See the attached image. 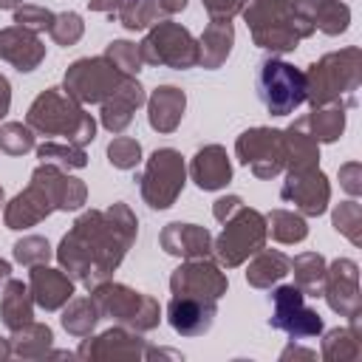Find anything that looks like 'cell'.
<instances>
[{
    "label": "cell",
    "mask_w": 362,
    "mask_h": 362,
    "mask_svg": "<svg viewBox=\"0 0 362 362\" xmlns=\"http://www.w3.org/2000/svg\"><path fill=\"white\" fill-rule=\"evenodd\" d=\"M136 235L139 218L124 201H116L107 209H88L59 240L57 260L76 283L93 288L96 283L110 280L127 249L136 243Z\"/></svg>",
    "instance_id": "6da1fadb"
},
{
    "label": "cell",
    "mask_w": 362,
    "mask_h": 362,
    "mask_svg": "<svg viewBox=\"0 0 362 362\" xmlns=\"http://www.w3.org/2000/svg\"><path fill=\"white\" fill-rule=\"evenodd\" d=\"M240 14L257 48L272 54L294 51L317 28L297 11V0H243Z\"/></svg>",
    "instance_id": "7a4b0ae2"
},
{
    "label": "cell",
    "mask_w": 362,
    "mask_h": 362,
    "mask_svg": "<svg viewBox=\"0 0 362 362\" xmlns=\"http://www.w3.org/2000/svg\"><path fill=\"white\" fill-rule=\"evenodd\" d=\"M25 124L40 136H62L76 147L96 139V119L62 88L42 90L25 113Z\"/></svg>",
    "instance_id": "3957f363"
},
{
    "label": "cell",
    "mask_w": 362,
    "mask_h": 362,
    "mask_svg": "<svg viewBox=\"0 0 362 362\" xmlns=\"http://www.w3.org/2000/svg\"><path fill=\"white\" fill-rule=\"evenodd\" d=\"M305 76V102L311 107L322 105H354V93L362 82V51L356 45H348L342 51L325 54L317 62L303 71Z\"/></svg>",
    "instance_id": "277c9868"
},
{
    "label": "cell",
    "mask_w": 362,
    "mask_h": 362,
    "mask_svg": "<svg viewBox=\"0 0 362 362\" xmlns=\"http://www.w3.org/2000/svg\"><path fill=\"white\" fill-rule=\"evenodd\" d=\"M90 297L99 308L102 317H110L116 320L119 325L130 328V331H153L161 320V305L156 297L150 294H141L124 283H113V280H105V283H96L90 288Z\"/></svg>",
    "instance_id": "5b68a950"
},
{
    "label": "cell",
    "mask_w": 362,
    "mask_h": 362,
    "mask_svg": "<svg viewBox=\"0 0 362 362\" xmlns=\"http://www.w3.org/2000/svg\"><path fill=\"white\" fill-rule=\"evenodd\" d=\"M266 215L243 204L229 221H223V232L212 240V252L221 266L235 269L255 252H260L266 246Z\"/></svg>",
    "instance_id": "8992f818"
},
{
    "label": "cell",
    "mask_w": 362,
    "mask_h": 362,
    "mask_svg": "<svg viewBox=\"0 0 362 362\" xmlns=\"http://www.w3.org/2000/svg\"><path fill=\"white\" fill-rule=\"evenodd\" d=\"M257 96L272 116H288L305 102V76L291 62L269 57L257 65Z\"/></svg>",
    "instance_id": "52a82bcc"
},
{
    "label": "cell",
    "mask_w": 362,
    "mask_h": 362,
    "mask_svg": "<svg viewBox=\"0 0 362 362\" xmlns=\"http://www.w3.org/2000/svg\"><path fill=\"white\" fill-rule=\"evenodd\" d=\"M139 54L147 65L189 71L198 65V40L181 23L158 20L147 31V37L139 42Z\"/></svg>",
    "instance_id": "ba28073f"
},
{
    "label": "cell",
    "mask_w": 362,
    "mask_h": 362,
    "mask_svg": "<svg viewBox=\"0 0 362 362\" xmlns=\"http://www.w3.org/2000/svg\"><path fill=\"white\" fill-rule=\"evenodd\" d=\"M184 181H187L184 156L173 147H158L150 153V158L139 175V189L150 209H167L181 195Z\"/></svg>",
    "instance_id": "9c48e42d"
},
{
    "label": "cell",
    "mask_w": 362,
    "mask_h": 362,
    "mask_svg": "<svg viewBox=\"0 0 362 362\" xmlns=\"http://www.w3.org/2000/svg\"><path fill=\"white\" fill-rule=\"evenodd\" d=\"M124 74L102 54V57H82L68 65L62 90L74 96L79 105H102L119 85Z\"/></svg>",
    "instance_id": "30bf717a"
},
{
    "label": "cell",
    "mask_w": 362,
    "mask_h": 362,
    "mask_svg": "<svg viewBox=\"0 0 362 362\" xmlns=\"http://www.w3.org/2000/svg\"><path fill=\"white\" fill-rule=\"evenodd\" d=\"M76 359H88V362H116V359H127V362H139V359H156V356H173L178 359L181 354L175 351H161V348H150L139 331H130L124 325L119 328H107L102 331L99 337H90L85 339L76 354Z\"/></svg>",
    "instance_id": "8fae6325"
},
{
    "label": "cell",
    "mask_w": 362,
    "mask_h": 362,
    "mask_svg": "<svg viewBox=\"0 0 362 362\" xmlns=\"http://www.w3.org/2000/svg\"><path fill=\"white\" fill-rule=\"evenodd\" d=\"M235 156L257 178H274L286 170V139L277 127H249L235 141Z\"/></svg>",
    "instance_id": "7c38bea8"
},
{
    "label": "cell",
    "mask_w": 362,
    "mask_h": 362,
    "mask_svg": "<svg viewBox=\"0 0 362 362\" xmlns=\"http://www.w3.org/2000/svg\"><path fill=\"white\" fill-rule=\"evenodd\" d=\"M269 325L288 334L291 339H308L322 334V317L305 305L303 288L291 286H277L272 291V317Z\"/></svg>",
    "instance_id": "4fadbf2b"
},
{
    "label": "cell",
    "mask_w": 362,
    "mask_h": 362,
    "mask_svg": "<svg viewBox=\"0 0 362 362\" xmlns=\"http://www.w3.org/2000/svg\"><path fill=\"white\" fill-rule=\"evenodd\" d=\"M226 288H229L226 274L209 257H189L170 277V291L173 294H184V297L221 300L226 294Z\"/></svg>",
    "instance_id": "5bb4252c"
},
{
    "label": "cell",
    "mask_w": 362,
    "mask_h": 362,
    "mask_svg": "<svg viewBox=\"0 0 362 362\" xmlns=\"http://www.w3.org/2000/svg\"><path fill=\"white\" fill-rule=\"evenodd\" d=\"M322 297L328 300L331 311L348 320H359L362 314V294H359V266L351 257H337L325 263L322 277Z\"/></svg>",
    "instance_id": "9a60e30c"
},
{
    "label": "cell",
    "mask_w": 362,
    "mask_h": 362,
    "mask_svg": "<svg viewBox=\"0 0 362 362\" xmlns=\"http://www.w3.org/2000/svg\"><path fill=\"white\" fill-rule=\"evenodd\" d=\"M280 198L286 204H294L300 215H322L331 201V184L320 167L308 170H286V181L280 187Z\"/></svg>",
    "instance_id": "2e32d148"
},
{
    "label": "cell",
    "mask_w": 362,
    "mask_h": 362,
    "mask_svg": "<svg viewBox=\"0 0 362 362\" xmlns=\"http://www.w3.org/2000/svg\"><path fill=\"white\" fill-rule=\"evenodd\" d=\"M57 209L48 187L31 173V181L23 192H17L6 209H3V221L8 229H28V226H37L40 221H45L51 212Z\"/></svg>",
    "instance_id": "e0dca14e"
},
{
    "label": "cell",
    "mask_w": 362,
    "mask_h": 362,
    "mask_svg": "<svg viewBox=\"0 0 362 362\" xmlns=\"http://www.w3.org/2000/svg\"><path fill=\"white\" fill-rule=\"evenodd\" d=\"M218 314V300H201V297H184L173 294L167 305V320L175 334L181 337H201L212 328Z\"/></svg>",
    "instance_id": "ac0fdd59"
},
{
    "label": "cell",
    "mask_w": 362,
    "mask_h": 362,
    "mask_svg": "<svg viewBox=\"0 0 362 362\" xmlns=\"http://www.w3.org/2000/svg\"><path fill=\"white\" fill-rule=\"evenodd\" d=\"M28 288L40 308L57 311L74 297V277L62 269H51L48 263H40V266H31Z\"/></svg>",
    "instance_id": "d6986e66"
},
{
    "label": "cell",
    "mask_w": 362,
    "mask_h": 362,
    "mask_svg": "<svg viewBox=\"0 0 362 362\" xmlns=\"http://www.w3.org/2000/svg\"><path fill=\"white\" fill-rule=\"evenodd\" d=\"M147 96H144V88L139 85L136 76H124L122 85L102 102V127L110 130V133H122L130 122H133V113L139 105H144Z\"/></svg>",
    "instance_id": "ffe728a7"
},
{
    "label": "cell",
    "mask_w": 362,
    "mask_h": 362,
    "mask_svg": "<svg viewBox=\"0 0 362 362\" xmlns=\"http://www.w3.org/2000/svg\"><path fill=\"white\" fill-rule=\"evenodd\" d=\"M158 243L167 255H175V257H209L212 255V235L206 226H198V223H181V221H173L161 229L158 235Z\"/></svg>",
    "instance_id": "44dd1931"
},
{
    "label": "cell",
    "mask_w": 362,
    "mask_h": 362,
    "mask_svg": "<svg viewBox=\"0 0 362 362\" xmlns=\"http://www.w3.org/2000/svg\"><path fill=\"white\" fill-rule=\"evenodd\" d=\"M0 59L28 74L45 59V45L34 31L23 25H8V28H0Z\"/></svg>",
    "instance_id": "7402d4cb"
},
{
    "label": "cell",
    "mask_w": 362,
    "mask_h": 362,
    "mask_svg": "<svg viewBox=\"0 0 362 362\" xmlns=\"http://www.w3.org/2000/svg\"><path fill=\"white\" fill-rule=\"evenodd\" d=\"M189 178L195 181L198 189H223L229 181H232V164H229V156L221 144H206L201 147L192 161H189Z\"/></svg>",
    "instance_id": "603a6c76"
},
{
    "label": "cell",
    "mask_w": 362,
    "mask_h": 362,
    "mask_svg": "<svg viewBox=\"0 0 362 362\" xmlns=\"http://www.w3.org/2000/svg\"><path fill=\"white\" fill-rule=\"evenodd\" d=\"M187 107V93L175 85H158L147 99V119L150 127L158 133H173L181 124Z\"/></svg>",
    "instance_id": "cb8c5ba5"
},
{
    "label": "cell",
    "mask_w": 362,
    "mask_h": 362,
    "mask_svg": "<svg viewBox=\"0 0 362 362\" xmlns=\"http://www.w3.org/2000/svg\"><path fill=\"white\" fill-rule=\"evenodd\" d=\"M187 8V0H122L116 8V17L124 28L141 31L147 25H156L158 20L178 14Z\"/></svg>",
    "instance_id": "d4e9b609"
},
{
    "label": "cell",
    "mask_w": 362,
    "mask_h": 362,
    "mask_svg": "<svg viewBox=\"0 0 362 362\" xmlns=\"http://www.w3.org/2000/svg\"><path fill=\"white\" fill-rule=\"evenodd\" d=\"M286 170H308V167H320V141L308 133L305 116L294 119L286 130Z\"/></svg>",
    "instance_id": "484cf974"
},
{
    "label": "cell",
    "mask_w": 362,
    "mask_h": 362,
    "mask_svg": "<svg viewBox=\"0 0 362 362\" xmlns=\"http://www.w3.org/2000/svg\"><path fill=\"white\" fill-rule=\"evenodd\" d=\"M232 42H235L232 20H209L204 34L198 37V65L209 71L221 68L226 57L232 54Z\"/></svg>",
    "instance_id": "4316f807"
},
{
    "label": "cell",
    "mask_w": 362,
    "mask_h": 362,
    "mask_svg": "<svg viewBox=\"0 0 362 362\" xmlns=\"http://www.w3.org/2000/svg\"><path fill=\"white\" fill-rule=\"evenodd\" d=\"M297 11L328 37L348 31L351 23V8L342 0H297Z\"/></svg>",
    "instance_id": "83f0119b"
},
{
    "label": "cell",
    "mask_w": 362,
    "mask_h": 362,
    "mask_svg": "<svg viewBox=\"0 0 362 362\" xmlns=\"http://www.w3.org/2000/svg\"><path fill=\"white\" fill-rule=\"evenodd\" d=\"M0 317L8 331H17L34 320V297L23 280H14V277L6 280L3 300H0Z\"/></svg>",
    "instance_id": "f1b7e54d"
},
{
    "label": "cell",
    "mask_w": 362,
    "mask_h": 362,
    "mask_svg": "<svg viewBox=\"0 0 362 362\" xmlns=\"http://www.w3.org/2000/svg\"><path fill=\"white\" fill-rule=\"evenodd\" d=\"M288 266H291V257H286L277 249L263 246L260 252H255V257L246 269V283L252 288H272L288 274Z\"/></svg>",
    "instance_id": "f546056e"
},
{
    "label": "cell",
    "mask_w": 362,
    "mask_h": 362,
    "mask_svg": "<svg viewBox=\"0 0 362 362\" xmlns=\"http://www.w3.org/2000/svg\"><path fill=\"white\" fill-rule=\"evenodd\" d=\"M322 359L325 362H356L362 356V334L359 320H351L348 328H331L322 337Z\"/></svg>",
    "instance_id": "4dcf8cb0"
},
{
    "label": "cell",
    "mask_w": 362,
    "mask_h": 362,
    "mask_svg": "<svg viewBox=\"0 0 362 362\" xmlns=\"http://www.w3.org/2000/svg\"><path fill=\"white\" fill-rule=\"evenodd\" d=\"M54 334L45 322H25L23 328L11 331V354L20 359H42L48 356Z\"/></svg>",
    "instance_id": "1f68e13d"
},
{
    "label": "cell",
    "mask_w": 362,
    "mask_h": 362,
    "mask_svg": "<svg viewBox=\"0 0 362 362\" xmlns=\"http://www.w3.org/2000/svg\"><path fill=\"white\" fill-rule=\"evenodd\" d=\"M288 272L294 274V286L303 288L305 297H322V277H325V257L320 252H303L291 260Z\"/></svg>",
    "instance_id": "d6a6232c"
},
{
    "label": "cell",
    "mask_w": 362,
    "mask_h": 362,
    "mask_svg": "<svg viewBox=\"0 0 362 362\" xmlns=\"http://www.w3.org/2000/svg\"><path fill=\"white\" fill-rule=\"evenodd\" d=\"M102 320L93 297H71L62 305V328L74 337H90L96 322Z\"/></svg>",
    "instance_id": "836d02e7"
},
{
    "label": "cell",
    "mask_w": 362,
    "mask_h": 362,
    "mask_svg": "<svg viewBox=\"0 0 362 362\" xmlns=\"http://www.w3.org/2000/svg\"><path fill=\"white\" fill-rule=\"evenodd\" d=\"M345 107L342 102H334V105H322V107H314V113L305 116V124H308V133L317 139V141H337L345 130Z\"/></svg>",
    "instance_id": "e575fe53"
},
{
    "label": "cell",
    "mask_w": 362,
    "mask_h": 362,
    "mask_svg": "<svg viewBox=\"0 0 362 362\" xmlns=\"http://www.w3.org/2000/svg\"><path fill=\"white\" fill-rule=\"evenodd\" d=\"M266 232L277 243H300L308 238V223L300 212L291 209H272L266 215Z\"/></svg>",
    "instance_id": "d590c367"
},
{
    "label": "cell",
    "mask_w": 362,
    "mask_h": 362,
    "mask_svg": "<svg viewBox=\"0 0 362 362\" xmlns=\"http://www.w3.org/2000/svg\"><path fill=\"white\" fill-rule=\"evenodd\" d=\"M37 158L40 161H48V164H57L62 170H82L88 164V153L85 147H76V144H59V141H42L37 144Z\"/></svg>",
    "instance_id": "8d00e7d4"
},
{
    "label": "cell",
    "mask_w": 362,
    "mask_h": 362,
    "mask_svg": "<svg viewBox=\"0 0 362 362\" xmlns=\"http://www.w3.org/2000/svg\"><path fill=\"white\" fill-rule=\"evenodd\" d=\"M34 147H37V141H34V130L28 124H23V122L0 124V150L6 156H23Z\"/></svg>",
    "instance_id": "74e56055"
},
{
    "label": "cell",
    "mask_w": 362,
    "mask_h": 362,
    "mask_svg": "<svg viewBox=\"0 0 362 362\" xmlns=\"http://www.w3.org/2000/svg\"><path fill=\"white\" fill-rule=\"evenodd\" d=\"M331 221H334V229H337L339 235H345L354 246L362 243V206H359L356 201H342V204L334 209Z\"/></svg>",
    "instance_id": "f35d334b"
},
{
    "label": "cell",
    "mask_w": 362,
    "mask_h": 362,
    "mask_svg": "<svg viewBox=\"0 0 362 362\" xmlns=\"http://www.w3.org/2000/svg\"><path fill=\"white\" fill-rule=\"evenodd\" d=\"M105 57H107L124 76H136V74L141 71V65H144V59H141V54H139V45L130 42V40H113V42H107Z\"/></svg>",
    "instance_id": "ab89813d"
},
{
    "label": "cell",
    "mask_w": 362,
    "mask_h": 362,
    "mask_svg": "<svg viewBox=\"0 0 362 362\" xmlns=\"http://www.w3.org/2000/svg\"><path fill=\"white\" fill-rule=\"evenodd\" d=\"M48 34H51V40H54L57 45H65V48H68V45H76V42L82 40L85 23H82V17H79L76 11H62V14L54 17Z\"/></svg>",
    "instance_id": "60d3db41"
},
{
    "label": "cell",
    "mask_w": 362,
    "mask_h": 362,
    "mask_svg": "<svg viewBox=\"0 0 362 362\" xmlns=\"http://www.w3.org/2000/svg\"><path fill=\"white\" fill-rule=\"evenodd\" d=\"M51 243L40 235H25L14 243V260L23 263V266H40V263H48L51 260Z\"/></svg>",
    "instance_id": "b9f144b4"
},
{
    "label": "cell",
    "mask_w": 362,
    "mask_h": 362,
    "mask_svg": "<svg viewBox=\"0 0 362 362\" xmlns=\"http://www.w3.org/2000/svg\"><path fill=\"white\" fill-rule=\"evenodd\" d=\"M107 161L116 170H133L141 161V144L133 136H116L107 144Z\"/></svg>",
    "instance_id": "7bdbcfd3"
},
{
    "label": "cell",
    "mask_w": 362,
    "mask_h": 362,
    "mask_svg": "<svg viewBox=\"0 0 362 362\" xmlns=\"http://www.w3.org/2000/svg\"><path fill=\"white\" fill-rule=\"evenodd\" d=\"M54 17H57L54 11H48L45 6H37V3H20L14 8V25H23V28H28L34 34L48 31Z\"/></svg>",
    "instance_id": "ee69618b"
},
{
    "label": "cell",
    "mask_w": 362,
    "mask_h": 362,
    "mask_svg": "<svg viewBox=\"0 0 362 362\" xmlns=\"http://www.w3.org/2000/svg\"><path fill=\"white\" fill-rule=\"evenodd\" d=\"M339 184L351 195L362 192V167H359V161H348V164L339 167Z\"/></svg>",
    "instance_id": "f6af8a7d"
},
{
    "label": "cell",
    "mask_w": 362,
    "mask_h": 362,
    "mask_svg": "<svg viewBox=\"0 0 362 362\" xmlns=\"http://www.w3.org/2000/svg\"><path fill=\"white\" fill-rule=\"evenodd\" d=\"M209 20H232L238 11H240V3L243 0H201Z\"/></svg>",
    "instance_id": "bcb514c9"
},
{
    "label": "cell",
    "mask_w": 362,
    "mask_h": 362,
    "mask_svg": "<svg viewBox=\"0 0 362 362\" xmlns=\"http://www.w3.org/2000/svg\"><path fill=\"white\" fill-rule=\"evenodd\" d=\"M240 206H243L240 195H223V198H218V201L212 204V215H215L218 223H223V221H229Z\"/></svg>",
    "instance_id": "7dc6e473"
},
{
    "label": "cell",
    "mask_w": 362,
    "mask_h": 362,
    "mask_svg": "<svg viewBox=\"0 0 362 362\" xmlns=\"http://www.w3.org/2000/svg\"><path fill=\"white\" fill-rule=\"evenodd\" d=\"M8 107H11V85H8V79L0 74V119L8 113Z\"/></svg>",
    "instance_id": "c3c4849f"
},
{
    "label": "cell",
    "mask_w": 362,
    "mask_h": 362,
    "mask_svg": "<svg viewBox=\"0 0 362 362\" xmlns=\"http://www.w3.org/2000/svg\"><path fill=\"white\" fill-rule=\"evenodd\" d=\"M122 0H88V8L90 11H105V14H116Z\"/></svg>",
    "instance_id": "681fc988"
},
{
    "label": "cell",
    "mask_w": 362,
    "mask_h": 362,
    "mask_svg": "<svg viewBox=\"0 0 362 362\" xmlns=\"http://www.w3.org/2000/svg\"><path fill=\"white\" fill-rule=\"evenodd\" d=\"M291 356H294V359H314L317 354H314V351H305V348H297V345H288V348L280 354V359L286 362V359H291Z\"/></svg>",
    "instance_id": "f907efd6"
},
{
    "label": "cell",
    "mask_w": 362,
    "mask_h": 362,
    "mask_svg": "<svg viewBox=\"0 0 362 362\" xmlns=\"http://www.w3.org/2000/svg\"><path fill=\"white\" fill-rule=\"evenodd\" d=\"M8 356H11V339L0 337V362H3V359H8Z\"/></svg>",
    "instance_id": "816d5d0a"
},
{
    "label": "cell",
    "mask_w": 362,
    "mask_h": 362,
    "mask_svg": "<svg viewBox=\"0 0 362 362\" xmlns=\"http://www.w3.org/2000/svg\"><path fill=\"white\" fill-rule=\"evenodd\" d=\"M8 274H11V263L0 257V283H3V280H8Z\"/></svg>",
    "instance_id": "f5cc1de1"
},
{
    "label": "cell",
    "mask_w": 362,
    "mask_h": 362,
    "mask_svg": "<svg viewBox=\"0 0 362 362\" xmlns=\"http://www.w3.org/2000/svg\"><path fill=\"white\" fill-rule=\"evenodd\" d=\"M20 3H23V0H0V8H11V11H14Z\"/></svg>",
    "instance_id": "db71d44e"
},
{
    "label": "cell",
    "mask_w": 362,
    "mask_h": 362,
    "mask_svg": "<svg viewBox=\"0 0 362 362\" xmlns=\"http://www.w3.org/2000/svg\"><path fill=\"white\" fill-rule=\"evenodd\" d=\"M3 204H6V192H3V187H0V209H3Z\"/></svg>",
    "instance_id": "11a10c76"
}]
</instances>
